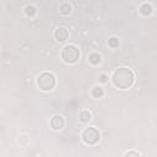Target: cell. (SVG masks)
<instances>
[{
  "instance_id": "cell-1",
  "label": "cell",
  "mask_w": 157,
  "mask_h": 157,
  "mask_svg": "<svg viewBox=\"0 0 157 157\" xmlns=\"http://www.w3.org/2000/svg\"><path fill=\"white\" fill-rule=\"evenodd\" d=\"M112 81H113L115 87H118L120 90H128L132 86V83L135 81V76L130 69L119 67L113 72Z\"/></svg>"
},
{
  "instance_id": "cell-2",
  "label": "cell",
  "mask_w": 157,
  "mask_h": 157,
  "mask_svg": "<svg viewBox=\"0 0 157 157\" xmlns=\"http://www.w3.org/2000/svg\"><path fill=\"white\" fill-rule=\"evenodd\" d=\"M55 76L52 72H42L37 77V86L40 91L48 92L55 87Z\"/></svg>"
},
{
  "instance_id": "cell-3",
  "label": "cell",
  "mask_w": 157,
  "mask_h": 157,
  "mask_svg": "<svg viewBox=\"0 0 157 157\" xmlns=\"http://www.w3.org/2000/svg\"><path fill=\"white\" fill-rule=\"evenodd\" d=\"M61 59L67 64H74L80 59V50L76 45L69 44L65 45L61 50Z\"/></svg>"
},
{
  "instance_id": "cell-4",
  "label": "cell",
  "mask_w": 157,
  "mask_h": 157,
  "mask_svg": "<svg viewBox=\"0 0 157 157\" xmlns=\"http://www.w3.org/2000/svg\"><path fill=\"white\" fill-rule=\"evenodd\" d=\"M101 134L96 128H86L82 131V140L87 145H94L99 141Z\"/></svg>"
},
{
  "instance_id": "cell-5",
  "label": "cell",
  "mask_w": 157,
  "mask_h": 157,
  "mask_svg": "<svg viewBox=\"0 0 157 157\" xmlns=\"http://www.w3.org/2000/svg\"><path fill=\"white\" fill-rule=\"evenodd\" d=\"M54 37H55V39H56L58 42H65V40L69 38V32H67L66 28L60 27V28L55 29V32H54Z\"/></svg>"
},
{
  "instance_id": "cell-6",
  "label": "cell",
  "mask_w": 157,
  "mask_h": 157,
  "mask_svg": "<svg viewBox=\"0 0 157 157\" xmlns=\"http://www.w3.org/2000/svg\"><path fill=\"white\" fill-rule=\"evenodd\" d=\"M50 126L54 130H61L64 128V119L61 115H54L50 119Z\"/></svg>"
},
{
  "instance_id": "cell-7",
  "label": "cell",
  "mask_w": 157,
  "mask_h": 157,
  "mask_svg": "<svg viewBox=\"0 0 157 157\" xmlns=\"http://www.w3.org/2000/svg\"><path fill=\"white\" fill-rule=\"evenodd\" d=\"M152 12V6L150 4H142L141 7H140V13L144 15V16H147Z\"/></svg>"
},
{
  "instance_id": "cell-8",
  "label": "cell",
  "mask_w": 157,
  "mask_h": 157,
  "mask_svg": "<svg viewBox=\"0 0 157 157\" xmlns=\"http://www.w3.org/2000/svg\"><path fill=\"white\" fill-rule=\"evenodd\" d=\"M78 119H80L82 123H87V121L91 120V114H90L87 110H82V112H80V114H78Z\"/></svg>"
},
{
  "instance_id": "cell-9",
  "label": "cell",
  "mask_w": 157,
  "mask_h": 157,
  "mask_svg": "<svg viewBox=\"0 0 157 157\" xmlns=\"http://www.w3.org/2000/svg\"><path fill=\"white\" fill-rule=\"evenodd\" d=\"M60 12L63 15H69L71 12V5L69 2H64L60 5Z\"/></svg>"
},
{
  "instance_id": "cell-10",
  "label": "cell",
  "mask_w": 157,
  "mask_h": 157,
  "mask_svg": "<svg viewBox=\"0 0 157 157\" xmlns=\"http://www.w3.org/2000/svg\"><path fill=\"white\" fill-rule=\"evenodd\" d=\"M92 96L94 98H101L103 96V88L101 86H96L92 88Z\"/></svg>"
},
{
  "instance_id": "cell-11",
  "label": "cell",
  "mask_w": 157,
  "mask_h": 157,
  "mask_svg": "<svg viewBox=\"0 0 157 157\" xmlns=\"http://www.w3.org/2000/svg\"><path fill=\"white\" fill-rule=\"evenodd\" d=\"M88 60H90V63H91V64H93V65L99 64V63H101V55H99V54H97V53H92V54L90 55Z\"/></svg>"
},
{
  "instance_id": "cell-12",
  "label": "cell",
  "mask_w": 157,
  "mask_h": 157,
  "mask_svg": "<svg viewBox=\"0 0 157 157\" xmlns=\"http://www.w3.org/2000/svg\"><path fill=\"white\" fill-rule=\"evenodd\" d=\"M25 12H26L27 16H33V15L36 13V9H34L33 6H31V5H28V6H26Z\"/></svg>"
},
{
  "instance_id": "cell-13",
  "label": "cell",
  "mask_w": 157,
  "mask_h": 157,
  "mask_svg": "<svg viewBox=\"0 0 157 157\" xmlns=\"http://www.w3.org/2000/svg\"><path fill=\"white\" fill-rule=\"evenodd\" d=\"M108 44L112 47V48H115V47H118L119 45V40L117 39V38H114V37H112L109 40H108Z\"/></svg>"
},
{
  "instance_id": "cell-14",
  "label": "cell",
  "mask_w": 157,
  "mask_h": 157,
  "mask_svg": "<svg viewBox=\"0 0 157 157\" xmlns=\"http://www.w3.org/2000/svg\"><path fill=\"white\" fill-rule=\"evenodd\" d=\"M125 156H140V153H139V152H134V151H131V152H126Z\"/></svg>"
}]
</instances>
